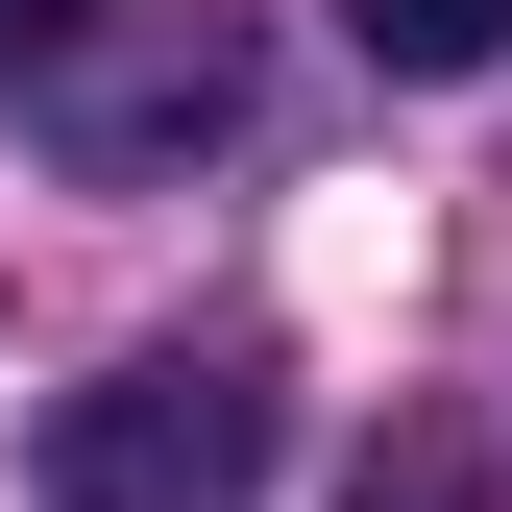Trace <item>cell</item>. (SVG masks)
<instances>
[{"mask_svg": "<svg viewBox=\"0 0 512 512\" xmlns=\"http://www.w3.org/2000/svg\"><path fill=\"white\" fill-rule=\"evenodd\" d=\"M366 512H464V464H439V439H391V464H366Z\"/></svg>", "mask_w": 512, "mask_h": 512, "instance_id": "5b68a950", "label": "cell"}, {"mask_svg": "<svg viewBox=\"0 0 512 512\" xmlns=\"http://www.w3.org/2000/svg\"><path fill=\"white\" fill-rule=\"evenodd\" d=\"M98 25H122V0H0V74H74Z\"/></svg>", "mask_w": 512, "mask_h": 512, "instance_id": "277c9868", "label": "cell"}, {"mask_svg": "<svg viewBox=\"0 0 512 512\" xmlns=\"http://www.w3.org/2000/svg\"><path fill=\"white\" fill-rule=\"evenodd\" d=\"M342 49H366V74H488L512 0H342Z\"/></svg>", "mask_w": 512, "mask_h": 512, "instance_id": "3957f363", "label": "cell"}, {"mask_svg": "<svg viewBox=\"0 0 512 512\" xmlns=\"http://www.w3.org/2000/svg\"><path fill=\"white\" fill-rule=\"evenodd\" d=\"M49 512H244L269 488V391L196 342H147V366H98V391H49Z\"/></svg>", "mask_w": 512, "mask_h": 512, "instance_id": "6da1fadb", "label": "cell"}, {"mask_svg": "<svg viewBox=\"0 0 512 512\" xmlns=\"http://www.w3.org/2000/svg\"><path fill=\"white\" fill-rule=\"evenodd\" d=\"M220 122H244V49L196 25L171 74H122V98H74V147H98V171H171V147H220Z\"/></svg>", "mask_w": 512, "mask_h": 512, "instance_id": "7a4b0ae2", "label": "cell"}]
</instances>
